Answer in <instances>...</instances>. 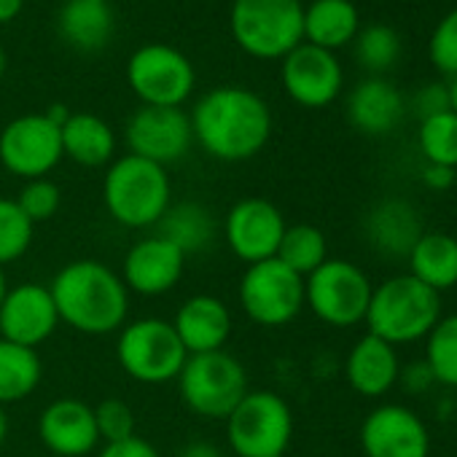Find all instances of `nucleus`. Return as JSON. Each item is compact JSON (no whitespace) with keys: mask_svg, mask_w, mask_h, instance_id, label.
I'll return each instance as SVG.
<instances>
[{"mask_svg":"<svg viewBox=\"0 0 457 457\" xmlns=\"http://www.w3.org/2000/svg\"><path fill=\"white\" fill-rule=\"evenodd\" d=\"M191 129L210 156L220 162H245L267 145L272 111L262 95L245 87H218L196 103Z\"/></svg>","mask_w":457,"mask_h":457,"instance_id":"obj_1","label":"nucleus"},{"mask_svg":"<svg viewBox=\"0 0 457 457\" xmlns=\"http://www.w3.org/2000/svg\"><path fill=\"white\" fill-rule=\"evenodd\" d=\"M60 320L79 334L105 337L121 331L129 312V291L119 272L95 259L65 264L52 286Z\"/></svg>","mask_w":457,"mask_h":457,"instance_id":"obj_2","label":"nucleus"},{"mask_svg":"<svg viewBox=\"0 0 457 457\" xmlns=\"http://www.w3.org/2000/svg\"><path fill=\"white\" fill-rule=\"evenodd\" d=\"M441 320V294L411 275H395L374 286L366 310L369 334L393 347L422 342Z\"/></svg>","mask_w":457,"mask_h":457,"instance_id":"obj_3","label":"nucleus"},{"mask_svg":"<svg viewBox=\"0 0 457 457\" xmlns=\"http://www.w3.org/2000/svg\"><path fill=\"white\" fill-rule=\"evenodd\" d=\"M172 199L167 167L127 154L111 162L103 180V202L111 218L127 228H148L162 220Z\"/></svg>","mask_w":457,"mask_h":457,"instance_id":"obj_4","label":"nucleus"},{"mask_svg":"<svg viewBox=\"0 0 457 457\" xmlns=\"http://www.w3.org/2000/svg\"><path fill=\"white\" fill-rule=\"evenodd\" d=\"M223 422L237 457H286L294 441V411L272 390H248Z\"/></svg>","mask_w":457,"mask_h":457,"instance_id":"obj_5","label":"nucleus"},{"mask_svg":"<svg viewBox=\"0 0 457 457\" xmlns=\"http://www.w3.org/2000/svg\"><path fill=\"white\" fill-rule=\"evenodd\" d=\"M228 25L251 57L278 60L302 44L304 6L302 0H235Z\"/></svg>","mask_w":457,"mask_h":457,"instance_id":"obj_6","label":"nucleus"},{"mask_svg":"<svg viewBox=\"0 0 457 457\" xmlns=\"http://www.w3.org/2000/svg\"><path fill=\"white\" fill-rule=\"evenodd\" d=\"M178 387L188 411L204 420H226L251 390L245 366L226 350L188 355Z\"/></svg>","mask_w":457,"mask_h":457,"instance_id":"obj_7","label":"nucleus"},{"mask_svg":"<svg viewBox=\"0 0 457 457\" xmlns=\"http://www.w3.org/2000/svg\"><path fill=\"white\" fill-rule=\"evenodd\" d=\"M116 358L127 377L143 385H164L178 379L188 353L170 320L140 318L124 323L116 342Z\"/></svg>","mask_w":457,"mask_h":457,"instance_id":"obj_8","label":"nucleus"},{"mask_svg":"<svg viewBox=\"0 0 457 457\" xmlns=\"http://www.w3.org/2000/svg\"><path fill=\"white\" fill-rule=\"evenodd\" d=\"M371 291L374 286L358 264L328 259L304 278V307L326 326L353 328L366 320Z\"/></svg>","mask_w":457,"mask_h":457,"instance_id":"obj_9","label":"nucleus"},{"mask_svg":"<svg viewBox=\"0 0 457 457\" xmlns=\"http://www.w3.org/2000/svg\"><path fill=\"white\" fill-rule=\"evenodd\" d=\"M243 312L264 328H283L304 310V278L278 259L251 264L237 288Z\"/></svg>","mask_w":457,"mask_h":457,"instance_id":"obj_10","label":"nucleus"},{"mask_svg":"<svg viewBox=\"0 0 457 457\" xmlns=\"http://www.w3.org/2000/svg\"><path fill=\"white\" fill-rule=\"evenodd\" d=\"M62 156V132L49 113L17 116L0 132V162L17 178H46Z\"/></svg>","mask_w":457,"mask_h":457,"instance_id":"obj_11","label":"nucleus"},{"mask_svg":"<svg viewBox=\"0 0 457 457\" xmlns=\"http://www.w3.org/2000/svg\"><path fill=\"white\" fill-rule=\"evenodd\" d=\"M127 81L143 105L180 108L194 89V65L175 46L148 44L132 54Z\"/></svg>","mask_w":457,"mask_h":457,"instance_id":"obj_12","label":"nucleus"},{"mask_svg":"<svg viewBox=\"0 0 457 457\" xmlns=\"http://www.w3.org/2000/svg\"><path fill=\"white\" fill-rule=\"evenodd\" d=\"M286 215L264 196H245L228 207L223 218V240L240 262L259 264L278 256L286 235Z\"/></svg>","mask_w":457,"mask_h":457,"instance_id":"obj_13","label":"nucleus"},{"mask_svg":"<svg viewBox=\"0 0 457 457\" xmlns=\"http://www.w3.org/2000/svg\"><path fill=\"white\" fill-rule=\"evenodd\" d=\"M129 154L156 162L162 167L186 156L194 140L191 116L180 108H162V105H143L132 113L124 129Z\"/></svg>","mask_w":457,"mask_h":457,"instance_id":"obj_14","label":"nucleus"},{"mask_svg":"<svg viewBox=\"0 0 457 457\" xmlns=\"http://www.w3.org/2000/svg\"><path fill=\"white\" fill-rule=\"evenodd\" d=\"M366 457H428L430 433L417 411L401 403L371 409L358 430Z\"/></svg>","mask_w":457,"mask_h":457,"instance_id":"obj_15","label":"nucleus"},{"mask_svg":"<svg viewBox=\"0 0 457 457\" xmlns=\"http://www.w3.org/2000/svg\"><path fill=\"white\" fill-rule=\"evenodd\" d=\"M60 312L49 286L22 283L9 288L0 304V339L38 350L60 326Z\"/></svg>","mask_w":457,"mask_h":457,"instance_id":"obj_16","label":"nucleus"},{"mask_svg":"<svg viewBox=\"0 0 457 457\" xmlns=\"http://www.w3.org/2000/svg\"><path fill=\"white\" fill-rule=\"evenodd\" d=\"M283 87L304 108H326L342 92V65L334 52L299 44L283 57Z\"/></svg>","mask_w":457,"mask_h":457,"instance_id":"obj_17","label":"nucleus"},{"mask_svg":"<svg viewBox=\"0 0 457 457\" xmlns=\"http://www.w3.org/2000/svg\"><path fill=\"white\" fill-rule=\"evenodd\" d=\"M186 270V253L162 235L137 240L121 264V280L127 291L140 296H162L172 291Z\"/></svg>","mask_w":457,"mask_h":457,"instance_id":"obj_18","label":"nucleus"},{"mask_svg":"<svg viewBox=\"0 0 457 457\" xmlns=\"http://www.w3.org/2000/svg\"><path fill=\"white\" fill-rule=\"evenodd\" d=\"M38 438L57 457H87L100 444L95 406L79 398L52 401L38 417Z\"/></svg>","mask_w":457,"mask_h":457,"instance_id":"obj_19","label":"nucleus"},{"mask_svg":"<svg viewBox=\"0 0 457 457\" xmlns=\"http://www.w3.org/2000/svg\"><path fill=\"white\" fill-rule=\"evenodd\" d=\"M363 235L371 251H377L379 256L401 259L411 253L417 240L425 235V226H422V215L411 202L387 196L366 212Z\"/></svg>","mask_w":457,"mask_h":457,"instance_id":"obj_20","label":"nucleus"},{"mask_svg":"<svg viewBox=\"0 0 457 457\" xmlns=\"http://www.w3.org/2000/svg\"><path fill=\"white\" fill-rule=\"evenodd\" d=\"M172 328L188 355L215 353L232 337V312L218 296L196 294L178 307Z\"/></svg>","mask_w":457,"mask_h":457,"instance_id":"obj_21","label":"nucleus"},{"mask_svg":"<svg viewBox=\"0 0 457 457\" xmlns=\"http://www.w3.org/2000/svg\"><path fill=\"white\" fill-rule=\"evenodd\" d=\"M398 374H401L398 347L387 345L385 339L369 331L347 353V361H345L347 385L363 398L387 395L398 385Z\"/></svg>","mask_w":457,"mask_h":457,"instance_id":"obj_22","label":"nucleus"},{"mask_svg":"<svg viewBox=\"0 0 457 457\" xmlns=\"http://www.w3.org/2000/svg\"><path fill=\"white\" fill-rule=\"evenodd\" d=\"M403 97L385 79H366L347 100V119L363 135H387L403 119Z\"/></svg>","mask_w":457,"mask_h":457,"instance_id":"obj_23","label":"nucleus"},{"mask_svg":"<svg viewBox=\"0 0 457 457\" xmlns=\"http://www.w3.org/2000/svg\"><path fill=\"white\" fill-rule=\"evenodd\" d=\"M406 259L409 275L436 294L457 288V237L444 232H425Z\"/></svg>","mask_w":457,"mask_h":457,"instance_id":"obj_24","label":"nucleus"},{"mask_svg":"<svg viewBox=\"0 0 457 457\" xmlns=\"http://www.w3.org/2000/svg\"><path fill=\"white\" fill-rule=\"evenodd\" d=\"M62 154L81 167H103L113 159L116 135L95 113H71L62 127Z\"/></svg>","mask_w":457,"mask_h":457,"instance_id":"obj_25","label":"nucleus"},{"mask_svg":"<svg viewBox=\"0 0 457 457\" xmlns=\"http://www.w3.org/2000/svg\"><path fill=\"white\" fill-rule=\"evenodd\" d=\"M57 25L60 36L81 52H97L113 36V14L103 0H68Z\"/></svg>","mask_w":457,"mask_h":457,"instance_id":"obj_26","label":"nucleus"},{"mask_svg":"<svg viewBox=\"0 0 457 457\" xmlns=\"http://www.w3.org/2000/svg\"><path fill=\"white\" fill-rule=\"evenodd\" d=\"M358 36V9L350 0H315L304 9V38L320 49H339Z\"/></svg>","mask_w":457,"mask_h":457,"instance_id":"obj_27","label":"nucleus"},{"mask_svg":"<svg viewBox=\"0 0 457 457\" xmlns=\"http://www.w3.org/2000/svg\"><path fill=\"white\" fill-rule=\"evenodd\" d=\"M156 226L159 235L178 245L186 256L204 251L215 237V218L199 202H180L175 207L170 204Z\"/></svg>","mask_w":457,"mask_h":457,"instance_id":"obj_28","label":"nucleus"},{"mask_svg":"<svg viewBox=\"0 0 457 457\" xmlns=\"http://www.w3.org/2000/svg\"><path fill=\"white\" fill-rule=\"evenodd\" d=\"M44 363L38 350L0 339V406L33 395L41 385Z\"/></svg>","mask_w":457,"mask_h":457,"instance_id":"obj_29","label":"nucleus"},{"mask_svg":"<svg viewBox=\"0 0 457 457\" xmlns=\"http://www.w3.org/2000/svg\"><path fill=\"white\" fill-rule=\"evenodd\" d=\"M278 262L294 270L302 278H310L323 262H328V243L326 235L312 223H294L286 226V235L278 248Z\"/></svg>","mask_w":457,"mask_h":457,"instance_id":"obj_30","label":"nucleus"},{"mask_svg":"<svg viewBox=\"0 0 457 457\" xmlns=\"http://www.w3.org/2000/svg\"><path fill=\"white\" fill-rule=\"evenodd\" d=\"M436 385L457 387V315H441L433 331L425 337V358H422Z\"/></svg>","mask_w":457,"mask_h":457,"instance_id":"obj_31","label":"nucleus"},{"mask_svg":"<svg viewBox=\"0 0 457 457\" xmlns=\"http://www.w3.org/2000/svg\"><path fill=\"white\" fill-rule=\"evenodd\" d=\"M417 143L428 164L457 170V113L446 111L420 121Z\"/></svg>","mask_w":457,"mask_h":457,"instance_id":"obj_32","label":"nucleus"},{"mask_svg":"<svg viewBox=\"0 0 457 457\" xmlns=\"http://www.w3.org/2000/svg\"><path fill=\"white\" fill-rule=\"evenodd\" d=\"M33 235L36 226L28 220L20 204L14 199L0 196V270L28 253V248L33 245Z\"/></svg>","mask_w":457,"mask_h":457,"instance_id":"obj_33","label":"nucleus"},{"mask_svg":"<svg viewBox=\"0 0 457 457\" xmlns=\"http://www.w3.org/2000/svg\"><path fill=\"white\" fill-rule=\"evenodd\" d=\"M355 38H358L355 54H358V60H361V65L366 71L382 73V71L395 65V60L401 54V41H398V33L393 28L371 25V28L361 30Z\"/></svg>","mask_w":457,"mask_h":457,"instance_id":"obj_34","label":"nucleus"},{"mask_svg":"<svg viewBox=\"0 0 457 457\" xmlns=\"http://www.w3.org/2000/svg\"><path fill=\"white\" fill-rule=\"evenodd\" d=\"M20 210L28 215V220L33 226L44 223V220H52L57 212H60V204H62V191L54 180L49 178H33V180H25V186L20 188L17 199Z\"/></svg>","mask_w":457,"mask_h":457,"instance_id":"obj_35","label":"nucleus"},{"mask_svg":"<svg viewBox=\"0 0 457 457\" xmlns=\"http://www.w3.org/2000/svg\"><path fill=\"white\" fill-rule=\"evenodd\" d=\"M95 422L100 441L113 444L135 436V411L127 401L121 398H105L95 406Z\"/></svg>","mask_w":457,"mask_h":457,"instance_id":"obj_36","label":"nucleus"},{"mask_svg":"<svg viewBox=\"0 0 457 457\" xmlns=\"http://www.w3.org/2000/svg\"><path fill=\"white\" fill-rule=\"evenodd\" d=\"M430 62L438 73L454 79L457 76V9H452L430 36Z\"/></svg>","mask_w":457,"mask_h":457,"instance_id":"obj_37","label":"nucleus"},{"mask_svg":"<svg viewBox=\"0 0 457 457\" xmlns=\"http://www.w3.org/2000/svg\"><path fill=\"white\" fill-rule=\"evenodd\" d=\"M411 111H414V116L420 121L452 111V105H449V87L446 84H428V87H422L414 95V100H411Z\"/></svg>","mask_w":457,"mask_h":457,"instance_id":"obj_38","label":"nucleus"},{"mask_svg":"<svg viewBox=\"0 0 457 457\" xmlns=\"http://www.w3.org/2000/svg\"><path fill=\"white\" fill-rule=\"evenodd\" d=\"M398 385L409 393V395H422L436 385V377L430 371V366L420 358V361H409L406 366H401L398 374Z\"/></svg>","mask_w":457,"mask_h":457,"instance_id":"obj_39","label":"nucleus"},{"mask_svg":"<svg viewBox=\"0 0 457 457\" xmlns=\"http://www.w3.org/2000/svg\"><path fill=\"white\" fill-rule=\"evenodd\" d=\"M97 457H162V454H159V449L151 441H145V438H140L135 433L132 438L105 444Z\"/></svg>","mask_w":457,"mask_h":457,"instance_id":"obj_40","label":"nucleus"},{"mask_svg":"<svg viewBox=\"0 0 457 457\" xmlns=\"http://www.w3.org/2000/svg\"><path fill=\"white\" fill-rule=\"evenodd\" d=\"M420 178H422V183H425L430 191H446V188H452V183H454V178H457V170L441 167V164H428V162H425Z\"/></svg>","mask_w":457,"mask_h":457,"instance_id":"obj_41","label":"nucleus"},{"mask_svg":"<svg viewBox=\"0 0 457 457\" xmlns=\"http://www.w3.org/2000/svg\"><path fill=\"white\" fill-rule=\"evenodd\" d=\"M178 457H223V454H220V449H218L215 444H210V441H191V444H186V446L180 449Z\"/></svg>","mask_w":457,"mask_h":457,"instance_id":"obj_42","label":"nucleus"},{"mask_svg":"<svg viewBox=\"0 0 457 457\" xmlns=\"http://www.w3.org/2000/svg\"><path fill=\"white\" fill-rule=\"evenodd\" d=\"M22 6H25V0H0V25L17 20Z\"/></svg>","mask_w":457,"mask_h":457,"instance_id":"obj_43","label":"nucleus"},{"mask_svg":"<svg viewBox=\"0 0 457 457\" xmlns=\"http://www.w3.org/2000/svg\"><path fill=\"white\" fill-rule=\"evenodd\" d=\"M9 436V414H6V406H0V444L6 441Z\"/></svg>","mask_w":457,"mask_h":457,"instance_id":"obj_44","label":"nucleus"},{"mask_svg":"<svg viewBox=\"0 0 457 457\" xmlns=\"http://www.w3.org/2000/svg\"><path fill=\"white\" fill-rule=\"evenodd\" d=\"M446 87H449V105H452V111L457 113V76H454Z\"/></svg>","mask_w":457,"mask_h":457,"instance_id":"obj_45","label":"nucleus"},{"mask_svg":"<svg viewBox=\"0 0 457 457\" xmlns=\"http://www.w3.org/2000/svg\"><path fill=\"white\" fill-rule=\"evenodd\" d=\"M6 294H9V280H6V272L0 270V304H4Z\"/></svg>","mask_w":457,"mask_h":457,"instance_id":"obj_46","label":"nucleus"},{"mask_svg":"<svg viewBox=\"0 0 457 457\" xmlns=\"http://www.w3.org/2000/svg\"><path fill=\"white\" fill-rule=\"evenodd\" d=\"M4 71H6V52L0 46V79H4Z\"/></svg>","mask_w":457,"mask_h":457,"instance_id":"obj_47","label":"nucleus"},{"mask_svg":"<svg viewBox=\"0 0 457 457\" xmlns=\"http://www.w3.org/2000/svg\"><path fill=\"white\" fill-rule=\"evenodd\" d=\"M103 4H108V0H103Z\"/></svg>","mask_w":457,"mask_h":457,"instance_id":"obj_48","label":"nucleus"}]
</instances>
